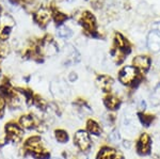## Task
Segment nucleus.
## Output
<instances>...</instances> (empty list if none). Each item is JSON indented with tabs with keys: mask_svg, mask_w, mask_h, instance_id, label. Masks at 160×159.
<instances>
[{
	"mask_svg": "<svg viewBox=\"0 0 160 159\" xmlns=\"http://www.w3.org/2000/svg\"><path fill=\"white\" fill-rule=\"evenodd\" d=\"M25 153L34 159H49L50 154L40 136H31L24 143Z\"/></svg>",
	"mask_w": 160,
	"mask_h": 159,
	"instance_id": "f257e3e1",
	"label": "nucleus"
},
{
	"mask_svg": "<svg viewBox=\"0 0 160 159\" xmlns=\"http://www.w3.org/2000/svg\"><path fill=\"white\" fill-rule=\"evenodd\" d=\"M4 130H6V136L8 142H11L13 144L22 142L24 139L25 130L18 125V123L15 121H10L4 125Z\"/></svg>",
	"mask_w": 160,
	"mask_h": 159,
	"instance_id": "f03ea898",
	"label": "nucleus"
},
{
	"mask_svg": "<svg viewBox=\"0 0 160 159\" xmlns=\"http://www.w3.org/2000/svg\"><path fill=\"white\" fill-rule=\"evenodd\" d=\"M74 143L79 151L86 153L92 147V139L91 135L84 129H79L74 135Z\"/></svg>",
	"mask_w": 160,
	"mask_h": 159,
	"instance_id": "7ed1b4c3",
	"label": "nucleus"
},
{
	"mask_svg": "<svg viewBox=\"0 0 160 159\" xmlns=\"http://www.w3.org/2000/svg\"><path fill=\"white\" fill-rule=\"evenodd\" d=\"M137 77H138V71L135 66H125L121 70L118 74V79L125 86H133L137 82Z\"/></svg>",
	"mask_w": 160,
	"mask_h": 159,
	"instance_id": "20e7f679",
	"label": "nucleus"
},
{
	"mask_svg": "<svg viewBox=\"0 0 160 159\" xmlns=\"http://www.w3.org/2000/svg\"><path fill=\"white\" fill-rule=\"evenodd\" d=\"M16 122L18 123V125L24 130H32V129H35L38 125L42 121H41L35 114L24 113V114L19 115Z\"/></svg>",
	"mask_w": 160,
	"mask_h": 159,
	"instance_id": "39448f33",
	"label": "nucleus"
},
{
	"mask_svg": "<svg viewBox=\"0 0 160 159\" xmlns=\"http://www.w3.org/2000/svg\"><path fill=\"white\" fill-rule=\"evenodd\" d=\"M151 137L148 134H142L137 143V151L140 155H148L151 153Z\"/></svg>",
	"mask_w": 160,
	"mask_h": 159,
	"instance_id": "423d86ee",
	"label": "nucleus"
},
{
	"mask_svg": "<svg viewBox=\"0 0 160 159\" xmlns=\"http://www.w3.org/2000/svg\"><path fill=\"white\" fill-rule=\"evenodd\" d=\"M96 159H124V156L120 151L105 147L98 152Z\"/></svg>",
	"mask_w": 160,
	"mask_h": 159,
	"instance_id": "0eeeda50",
	"label": "nucleus"
},
{
	"mask_svg": "<svg viewBox=\"0 0 160 159\" xmlns=\"http://www.w3.org/2000/svg\"><path fill=\"white\" fill-rule=\"evenodd\" d=\"M40 52L44 56H53L58 52V46L52 41V38H46L41 45Z\"/></svg>",
	"mask_w": 160,
	"mask_h": 159,
	"instance_id": "6e6552de",
	"label": "nucleus"
},
{
	"mask_svg": "<svg viewBox=\"0 0 160 159\" xmlns=\"http://www.w3.org/2000/svg\"><path fill=\"white\" fill-rule=\"evenodd\" d=\"M50 90H51L52 95L57 97V98H63V97L68 95V87L61 82H56V81H53L50 86Z\"/></svg>",
	"mask_w": 160,
	"mask_h": 159,
	"instance_id": "1a4fd4ad",
	"label": "nucleus"
},
{
	"mask_svg": "<svg viewBox=\"0 0 160 159\" xmlns=\"http://www.w3.org/2000/svg\"><path fill=\"white\" fill-rule=\"evenodd\" d=\"M50 18H51V12L49 9H46V7L40 9L34 15L35 22L38 24H40L41 26H46L50 20Z\"/></svg>",
	"mask_w": 160,
	"mask_h": 159,
	"instance_id": "9d476101",
	"label": "nucleus"
},
{
	"mask_svg": "<svg viewBox=\"0 0 160 159\" xmlns=\"http://www.w3.org/2000/svg\"><path fill=\"white\" fill-rule=\"evenodd\" d=\"M132 63L137 68V71L139 70L142 73H145L149 68V66H151V60L146 56H138V57L133 59Z\"/></svg>",
	"mask_w": 160,
	"mask_h": 159,
	"instance_id": "9b49d317",
	"label": "nucleus"
},
{
	"mask_svg": "<svg viewBox=\"0 0 160 159\" xmlns=\"http://www.w3.org/2000/svg\"><path fill=\"white\" fill-rule=\"evenodd\" d=\"M96 83L98 88L104 92H110L113 86V79L109 76L102 75L98 76L96 79Z\"/></svg>",
	"mask_w": 160,
	"mask_h": 159,
	"instance_id": "f8f14e48",
	"label": "nucleus"
},
{
	"mask_svg": "<svg viewBox=\"0 0 160 159\" xmlns=\"http://www.w3.org/2000/svg\"><path fill=\"white\" fill-rule=\"evenodd\" d=\"M148 45L151 48V50L153 51H158L160 50V33L156 30L152 31L148 34Z\"/></svg>",
	"mask_w": 160,
	"mask_h": 159,
	"instance_id": "ddd939ff",
	"label": "nucleus"
},
{
	"mask_svg": "<svg viewBox=\"0 0 160 159\" xmlns=\"http://www.w3.org/2000/svg\"><path fill=\"white\" fill-rule=\"evenodd\" d=\"M81 22H81L82 26L86 28L88 31L93 32L95 30V19H94V16H93L91 13H89V12L83 13Z\"/></svg>",
	"mask_w": 160,
	"mask_h": 159,
	"instance_id": "4468645a",
	"label": "nucleus"
},
{
	"mask_svg": "<svg viewBox=\"0 0 160 159\" xmlns=\"http://www.w3.org/2000/svg\"><path fill=\"white\" fill-rule=\"evenodd\" d=\"M87 132L92 136H99L102 134V127L94 120H88L87 122Z\"/></svg>",
	"mask_w": 160,
	"mask_h": 159,
	"instance_id": "2eb2a0df",
	"label": "nucleus"
},
{
	"mask_svg": "<svg viewBox=\"0 0 160 159\" xmlns=\"http://www.w3.org/2000/svg\"><path fill=\"white\" fill-rule=\"evenodd\" d=\"M105 106L109 110H117L121 105V101L115 95H108L105 98Z\"/></svg>",
	"mask_w": 160,
	"mask_h": 159,
	"instance_id": "dca6fc26",
	"label": "nucleus"
},
{
	"mask_svg": "<svg viewBox=\"0 0 160 159\" xmlns=\"http://www.w3.org/2000/svg\"><path fill=\"white\" fill-rule=\"evenodd\" d=\"M55 138L57 140V142L59 143H66L69 139V136L68 134V132L64 129H56L55 130Z\"/></svg>",
	"mask_w": 160,
	"mask_h": 159,
	"instance_id": "f3484780",
	"label": "nucleus"
},
{
	"mask_svg": "<svg viewBox=\"0 0 160 159\" xmlns=\"http://www.w3.org/2000/svg\"><path fill=\"white\" fill-rule=\"evenodd\" d=\"M33 106L40 110H45L46 108H48V102L41 96L34 95V97H33Z\"/></svg>",
	"mask_w": 160,
	"mask_h": 159,
	"instance_id": "a211bd4d",
	"label": "nucleus"
},
{
	"mask_svg": "<svg viewBox=\"0 0 160 159\" xmlns=\"http://www.w3.org/2000/svg\"><path fill=\"white\" fill-rule=\"evenodd\" d=\"M57 33H58V37L61 38H69L73 35V31L68 27H66V26H61L58 29Z\"/></svg>",
	"mask_w": 160,
	"mask_h": 159,
	"instance_id": "6ab92c4d",
	"label": "nucleus"
},
{
	"mask_svg": "<svg viewBox=\"0 0 160 159\" xmlns=\"http://www.w3.org/2000/svg\"><path fill=\"white\" fill-rule=\"evenodd\" d=\"M108 139H109L110 142L113 143V144H118L121 141V135H120V132H118V129L112 130V132L109 134Z\"/></svg>",
	"mask_w": 160,
	"mask_h": 159,
	"instance_id": "aec40b11",
	"label": "nucleus"
},
{
	"mask_svg": "<svg viewBox=\"0 0 160 159\" xmlns=\"http://www.w3.org/2000/svg\"><path fill=\"white\" fill-rule=\"evenodd\" d=\"M151 102H152V104H153V105L160 104V86H158L156 89H155L154 93L152 94Z\"/></svg>",
	"mask_w": 160,
	"mask_h": 159,
	"instance_id": "412c9836",
	"label": "nucleus"
},
{
	"mask_svg": "<svg viewBox=\"0 0 160 159\" xmlns=\"http://www.w3.org/2000/svg\"><path fill=\"white\" fill-rule=\"evenodd\" d=\"M8 107V102L7 99L4 97H2L0 95V120L3 119L4 114H6V109Z\"/></svg>",
	"mask_w": 160,
	"mask_h": 159,
	"instance_id": "4be33fe9",
	"label": "nucleus"
},
{
	"mask_svg": "<svg viewBox=\"0 0 160 159\" xmlns=\"http://www.w3.org/2000/svg\"><path fill=\"white\" fill-rule=\"evenodd\" d=\"M139 119H140L141 123L144 125V126H148V125L153 122L154 117H152V115H145V114L140 113V114H139Z\"/></svg>",
	"mask_w": 160,
	"mask_h": 159,
	"instance_id": "5701e85b",
	"label": "nucleus"
},
{
	"mask_svg": "<svg viewBox=\"0 0 160 159\" xmlns=\"http://www.w3.org/2000/svg\"><path fill=\"white\" fill-rule=\"evenodd\" d=\"M11 33V28L10 27H2L0 28V40H7Z\"/></svg>",
	"mask_w": 160,
	"mask_h": 159,
	"instance_id": "b1692460",
	"label": "nucleus"
},
{
	"mask_svg": "<svg viewBox=\"0 0 160 159\" xmlns=\"http://www.w3.org/2000/svg\"><path fill=\"white\" fill-rule=\"evenodd\" d=\"M0 121H1V120H0ZM6 142H8L7 136H6V130H4V126L1 124V122H0V147L6 144Z\"/></svg>",
	"mask_w": 160,
	"mask_h": 159,
	"instance_id": "393cba45",
	"label": "nucleus"
},
{
	"mask_svg": "<svg viewBox=\"0 0 160 159\" xmlns=\"http://www.w3.org/2000/svg\"><path fill=\"white\" fill-rule=\"evenodd\" d=\"M65 19H66V16H65L64 14H62V13H56V15H55V20H56L57 24L61 25L62 22H63Z\"/></svg>",
	"mask_w": 160,
	"mask_h": 159,
	"instance_id": "a878e982",
	"label": "nucleus"
},
{
	"mask_svg": "<svg viewBox=\"0 0 160 159\" xmlns=\"http://www.w3.org/2000/svg\"><path fill=\"white\" fill-rule=\"evenodd\" d=\"M77 78H78V76H77V74L76 73H71V74H68V81L69 82H75V81L77 80Z\"/></svg>",
	"mask_w": 160,
	"mask_h": 159,
	"instance_id": "bb28decb",
	"label": "nucleus"
},
{
	"mask_svg": "<svg viewBox=\"0 0 160 159\" xmlns=\"http://www.w3.org/2000/svg\"><path fill=\"white\" fill-rule=\"evenodd\" d=\"M74 159H88V155L86 153L81 152L80 154H78V155H76L74 157Z\"/></svg>",
	"mask_w": 160,
	"mask_h": 159,
	"instance_id": "cd10ccee",
	"label": "nucleus"
},
{
	"mask_svg": "<svg viewBox=\"0 0 160 159\" xmlns=\"http://www.w3.org/2000/svg\"><path fill=\"white\" fill-rule=\"evenodd\" d=\"M138 108L140 109V110H145L146 109V102H145V101H143V99H142V101L139 102V105H138Z\"/></svg>",
	"mask_w": 160,
	"mask_h": 159,
	"instance_id": "c85d7f7f",
	"label": "nucleus"
},
{
	"mask_svg": "<svg viewBox=\"0 0 160 159\" xmlns=\"http://www.w3.org/2000/svg\"><path fill=\"white\" fill-rule=\"evenodd\" d=\"M154 30H156V31H158L160 33V22H156L154 26H153Z\"/></svg>",
	"mask_w": 160,
	"mask_h": 159,
	"instance_id": "c756f323",
	"label": "nucleus"
},
{
	"mask_svg": "<svg viewBox=\"0 0 160 159\" xmlns=\"http://www.w3.org/2000/svg\"><path fill=\"white\" fill-rule=\"evenodd\" d=\"M22 159H34V158H33L32 156H30V155H28V154H26V155H24Z\"/></svg>",
	"mask_w": 160,
	"mask_h": 159,
	"instance_id": "7c9ffc66",
	"label": "nucleus"
},
{
	"mask_svg": "<svg viewBox=\"0 0 160 159\" xmlns=\"http://www.w3.org/2000/svg\"><path fill=\"white\" fill-rule=\"evenodd\" d=\"M0 14H1V7H0Z\"/></svg>",
	"mask_w": 160,
	"mask_h": 159,
	"instance_id": "2f4dec72",
	"label": "nucleus"
},
{
	"mask_svg": "<svg viewBox=\"0 0 160 159\" xmlns=\"http://www.w3.org/2000/svg\"><path fill=\"white\" fill-rule=\"evenodd\" d=\"M49 159H58V158H49Z\"/></svg>",
	"mask_w": 160,
	"mask_h": 159,
	"instance_id": "473e14b6",
	"label": "nucleus"
}]
</instances>
